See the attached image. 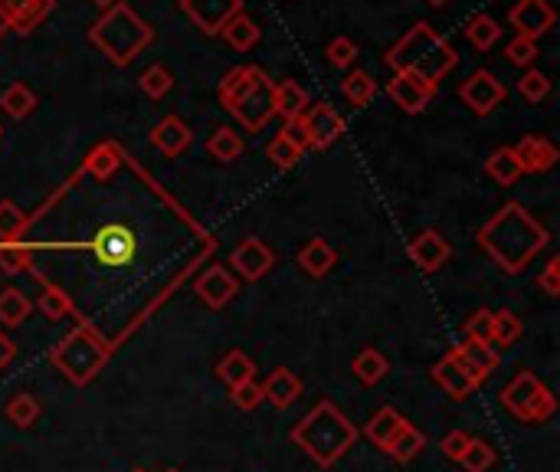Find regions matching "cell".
<instances>
[{
    "label": "cell",
    "mask_w": 560,
    "mask_h": 472,
    "mask_svg": "<svg viewBox=\"0 0 560 472\" xmlns=\"http://www.w3.org/2000/svg\"><path fill=\"white\" fill-rule=\"evenodd\" d=\"M479 246L505 273H521L547 246V230L521 204H505L479 230Z\"/></svg>",
    "instance_id": "cell-1"
},
{
    "label": "cell",
    "mask_w": 560,
    "mask_h": 472,
    "mask_svg": "<svg viewBox=\"0 0 560 472\" xmlns=\"http://www.w3.org/2000/svg\"><path fill=\"white\" fill-rule=\"evenodd\" d=\"M289 436L299 450H305V456L312 459V463H318L321 469H331L357 443L361 430H357L331 400H318V404L295 423Z\"/></svg>",
    "instance_id": "cell-2"
},
{
    "label": "cell",
    "mask_w": 560,
    "mask_h": 472,
    "mask_svg": "<svg viewBox=\"0 0 560 472\" xmlns=\"http://www.w3.org/2000/svg\"><path fill=\"white\" fill-rule=\"evenodd\" d=\"M387 63L397 69V73H413L423 82H430V86H439V79L456 66V53H452V46L439 37V33L426 27V23H416L407 37L387 53Z\"/></svg>",
    "instance_id": "cell-3"
},
{
    "label": "cell",
    "mask_w": 560,
    "mask_h": 472,
    "mask_svg": "<svg viewBox=\"0 0 560 472\" xmlns=\"http://www.w3.org/2000/svg\"><path fill=\"white\" fill-rule=\"evenodd\" d=\"M109 354H112L109 341L95 332L92 325L79 322L73 332H69L50 351V361H53V368L63 374L69 384L86 387L89 381H95V377H99V371L105 368V361H109Z\"/></svg>",
    "instance_id": "cell-4"
},
{
    "label": "cell",
    "mask_w": 560,
    "mask_h": 472,
    "mask_svg": "<svg viewBox=\"0 0 560 472\" xmlns=\"http://www.w3.org/2000/svg\"><path fill=\"white\" fill-rule=\"evenodd\" d=\"M89 40L118 66H128L145 46L151 43V27L135 10L125 4H115L109 14L99 17V23L89 30Z\"/></svg>",
    "instance_id": "cell-5"
},
{
    "label": "cell",
    "mask_w": 560,
    "mask_h": 472,
    "mask_svg": "<svg viewBox=\"0 0 560 472\" xmlns=\"http://www.w3.org/2000/svg\"><path fill=\"white\" fill-rule=\"evenodd\" d=\"M502 407L521 423H544L554 417L557 400L538 374L521 371L502 387Z\"/></svg>",
    "instance_id": "cell-6"
},
{
    "label": "cell",
    "mask_w": 560,
    "mask_h": 472,
    "mask_svg": "<svg viewBox=\"0 0 560 472\" xmlns=\"http://www.w3.org/2000/svg\"><path fill=\"white\" fill-rule=\"evenodd\" d=\"M92 253L102 266H128L138 253V236L125 223H109L92 236Z\"/></svg>",
    "instance_id": "cell-7"
},
{
    "label": "cell",
    "mask_w": 560,
    "mask_h": 472,
    "mask_svg": "<svg viewBox=\"0 0 560 472\" xmlns=\"http://www.w3.org/2000/svg\"><path fill=\"white\" fill-rule=\"evenodd\" d=\"M233 115L240 118V125H246V132H262L269 118L276 115V102H272V82L262 76L256 86L233 105Z\"/></svg>",
    "instance_id": "cell-8"
},
{
    "label": "cell",
    "mask_w": 560,
    "mask_h": 472,
    "mask_svg": "<svg viewBox=\"0 0 560 472\" xmlns=\"http://www.w3.org/2000/svg\"><path fill=\"white\" fill-rule=\"evenodd\" d=\"M230 266H233V273L243 276L246 282H259L272 266H276V253H272L259 236H246V240L230 253Z\"/></svg>",
    "instance_id": "cell-9"
},
{
    "label": "cell",
    "mask_w": 560,
    "mask_h": 472,
    "mask_svg": "<svg viewBox=\"0 0 560 472\" xmlns=\"http://www.w3.org/2000/svg\"><path fill=\"white\" fill-rule=\"evenodd\" d=\"M459 96H462V102H466L475 115H488V112H495L498 105H502L505 86L492 73H488V69H479V73H472L466 82H462Z\"/></svg>",
    "instance_id": "cell-10"
},
{
    "label": "cell",
    "mask_w": 560,
    "mask_h": 472,
    "mask_svg": "<svg viewBox=\"0 0 560 472\" xmlns=\"http://www.w3.org/2000/svg\"><path fill=\"white\" fill-rule=\"evenodd\" d=\"M452 358L459 361V368L469 374V381L479 387V384H485L488 377H492V371L498 368V354H495V348L492 345H482V341H459L456 348L449 351Z\"/></svg>",
    "instance_id": "cell-11"
},
{
    "label": "cell",
    "mask_w": 560,
    "mask_h": 472,
    "mask_svg": "<svg viewBox=\"0 0 560 472\" xmlns=\"http://www.w3.org/2000/svg\"><path fill=\"white\" fill-rule=\"evenodd\" d=\"M508 20H511V27L518 30V37L538 40V37H544V33L554 27L557 14H554V7L547 4V0H518Z\"/></svg>",
    "instance_id": "cell-12"
},
{
    "label": "cell",
    "mask_w": 560,
    "mask_h": 472,
    "mask_svg": "<svg viewBox=\"0 0 560 472\" xmlns=\"http://www.w3.org/2000/svg\"><path fill=\"white\" fill-rule=\"evenodd\" d=\"M302 125L308 132V141H312V148H328L331 141H338L341 132H344V118L331 109L328 102L308 105L305 115H302Z\"/></svg>",
    "instance_id": "cell-13"
},
{
    "label": "cell",
    "mask_w": 560,
    "mask_h": 472,
    "mask_svg": "<svg viewBox=\"0 0 560 472\" xmlns=\"http://www.w3.org/2000/svg\"><path fill=\"white\" fill-rule=\"evenodd\" d=\"M390 99L400 105L403 112H410V115H420L426 105L433 102L436 96V86H430V82H423L420 76H413V73H397L390 79Z\"/></svg>",
    "instance_id": "cell-14"
},
{
    "label": "cell",
    "mask_w": 560,
    "mask_h": 472,
    "mask_svg": "<svg viewBox=\"0 0 560 472\" xmlns=\"http://www.w3.org/2000/svg\"><path fill=\"white\" fill-rule=\"evenodd\" d=\"M181 7L204 33H220L226 20L240 14V0H181Z\"/></svg>",
    "instance_id": "cell-15"
},
{
    "label": "cell",
    "mask_w": 560,
    "mask_h": 472,
    "mask_svg": "<svg viewBox=\"0 0 560 472\" xmlns=\"http://www.w3.org/2000/svg\"><path fill=\"white\" fill-rule=\"evenodd\" d=\"M194 292L210 305V309H223V305H230L236 299V292H240V282H236V276L230 273V269L210 266L207 273L194 282Z\"/></svg>",
    "instance_id": "cell-16"
},
{
    "label": "cell",
    "mask_w": 560,
    "mask_h": 472,
    "mask_svg": "<svg viewBox=\"0 0 560 472\" xmlns=\"http://www.w3.org/2000/svg\"><path fill=\"white\" fill-rule=\"evenodd\" d=\"M407 427H410V420L403 417V413H397L393 407H380V410L374 413V417L364 423V436L377 446V450L390 453L393 443L400 440L403 430H407Z\"/></svg>",
    "instance_id": "cell-17"
},
{
    "label": "cell",
    "mask_w": 560,
    "mask_h": 472,
    "mask_svg": "<svg viewBox=\"0 0 560 472\" xmlns=\"http://www.w3.org/2000/svg\"><path fill=\"white\" fill-rule=\"evenodd\" d=\"M511 151H515V158H518V164H521L524 174H544V171H551L554 164H557V158H560L551 141L538 138V135L521 138Z\"/></svg>",
    "instance_id": "cell-18"
},
{
    "label": "cell",
    "mask_w": 560,
    "mask_h": 472,
    "mask_svg": "<svg viewBox=\"0 0 560 472\" xmlns=\"http://www.w3.org/2000/svg\"><path fill=\"white\" fill-rule=\"evenodd\" d=\"M449 253H452V246L443 240V233H436V230H426L410 243V259L423 269V273H436V269L449 259Z\"/></svg>",
    "instance_id": "cell-19"
},
{
    "label": "cell",
    "mask_w": 560,
    "mask_h": 472,
    "mask_svg": "<svg viewBox=\"0 0 560 472\" xmlns=\"http://www.w3.org/2000/svg\"><path fill=\"white\" fill-rule=\"evenodd\" d=\"M259 387H262V400H269L276 410H289L302 397V381L289 368H276Z\"/></svg>",
    "instance_id": "cell-20"
},
{
    "label": "cell",
    "mask_w": 560,
    "mask_h": 472,
    "mask_svg": "<svg viewBox=\"0 0 560 472\" xmlns=\"http://www.w3.org/2000/svg\"><path fill=\"white\" fill-rule=\"evenodd\" d=\"M190 128L187 122H181L177 115H168V118H161L158 125H154V132H151V145L161 151V155H168V158H177V155H184L187 145H190Z\"/></svg>",
    "instance_id": "cell-21"
},
{
    "label": "cell",
    "mask_w": 560,
    "mask_h": 472,
    "mask_svg": "<svg viewBox=\"0 0 560 472\" xmlns=\"http://www.w3.org/2000/svg\"><path fill=\"white\" fill-rule=\"evenodd\" d=\"M433 381L443 387L446 397H452V400H466L475 391V384L469 381V374L459 368V361L452 358V354H446V358H439L433 364Z\"/></svg>",
    "instance_id": "cell-22"
},
{
    "label": "cell",
    "mask_w": 560,
    "mask_h": 472,
    "mask_svg": "<svg viewBox=\"0 0 560 472\" xmlns=\"http://www.w3.org/2000/svg\"><path fill=\"white\" fill-rule=\"evenodd\" d=\"M295 259H299V266L312 279H325L331 269H335L338 253H335V246H331V243H325L321 236H315V240H308L302 250L295 253Z\"/></svg>",
    "instance_id": "cell-23"
},
{
    "label": "cell",
    "mask_w": 560,
    "mask_h": 472,
    "mask_svg": "<svg viewBox=\"0 0 560 472\" xmlns=\"http://www.w3.org/2000/svg\"><path fill=\"white\" fill-rule=\"evenodd\" d=\"M262 76H266V73H262L259 66H236V69H230V73L220 79V102L233 112V105L240 102Z\"/></svg>",
    "instance_id": "cell-24"
},
{
    "label": "cell",
    "mask_w": 560,
    "mask_h": 472,
    "mask_svg": "<svg viewBox=\"0 0 560 472\" xmlns=\"http://www.w3.org/2000/svg\"><path fill=\"white\" fill-rule=\"evenodd\" d=\"M272 102H276V115H282L285 122H289V118H302L308 105H312V102H308V96H305V89L299 86V82H292V79L272 86Z\"/></svg>",
    "instance_id": "cell-25"
},
{
    "label": "cell",
    "mask_w": 560,
    "mask_h": 472,
    "mask_svg": "<svg viewBox=\"0 0 560 472\" xmlns=\"http://www.w3.org/2000/svg\"><path fill=\"white\" fill-rule=\"evenodd\" d=\"M223 40L230 43L236 53L253 50V46L259 43V27H256V20L246 17L243 10H240V14H233L230 20L223 23Z\"/></svg>",
    "instance_id": "cell-26"
},
{
    "label": "cell",
    "mask_w": 560,
    "mask_h": 472,
    "mask_svg": "<svg viewBox=\"0 0 560 472\" xmlns=\"http://www.w3.org/2000/svg\"><path fill=\"white\" fill-rule=\"evenodd\" d=\"M253 374H256V364H253V358H249L246 351H240V348H233L230 354H226V358L217 364V377L220 381L230 387L236 384H243V381H253Z\"/></svg>",
    "instance_id": "cell-27"
},
{
    "label": "cell",
    "mask_w": 560,
    "mask_h": 472,
    "mask_svg": "<svg viewBox=\"0 0 560 472\" xmlns=\"http://www.w3.org/2000/svg\"><path fill=\"white\" fill-rule=\"evenodd\" d=\"M122 168V148L112 145V141H102V145H95L86 158V171L92 177H99V181H109V177Z\"/></svg>",
    "instance_id": "cell-28"
},
{
    "label": "cell",
    "mask_w": 560,
    "mask_h": 472,
    "mask_svg": "<svg viewBox=\"0 0 560 472\" xmlns=\"http://www.w3.org/2000/svg\"><path fill=\"white\" fill-rule=\"evenodd\" d=\"M485 171H488V177H492V181H495L498 187L518 184V177L524 174L521 164H518V158H515V151H511V148L492 151V158L485 161Z\"/></svg>",
    "instance_id": "cell-29"
},
{
    "label": "cell",
    "mask_w": 560,
    "mask_h": 472,
    "mask_svg": "<svg viewBox=\"0 0 560 472\" xmlns=\"http://www.w3.org/2000/svg\"><path fill=\"white\" fill-rule=\"evenodd\" d=\"M351 371L357 374V381H361V384H380L390 374V361L377 348H364L354 358Z\"/></svg>",
    "instance_id": "cell-30"
},
{
    "label": "cell",
    "mask_w": 560,
    "mask_h": 472,
    "mask_svg": "<svg viewBox=\"0 0 560 472\" xmlns=\"http://www.w3.org/2000/svg\"><path fill=\"white\" fill-rule=\"evenodd\" d=\"M30 312H33V302L20 289H4V292H0V325L17 328V325L27 322Z\"/></svg>",
    "instance_id": "cell-31"
},
{
    "label": "cell",
    "mask_w": 560,
    "mask_h": 472,
    "mask_svg": "<svg viewBox=\"0 0 560 472\" xmlns=\"http://www.w3.org/2000/svg\"><path fill=\"white\" fill-rule=\"evenodd\" d=\"M521 335H524V322L515 312H511V309L492 312V345L511 348V345H518Z\"/></svg>",
    "instance_id": "cell-32"
},
{
    "label": "cell",
    "mask_w": 560,
    "mask_h": 472,
    "mask_svg": "<svg viewBox=\"0 0 560 472\" xmlns=\"http://www.w3.org/2000/svg\"><path fill=\"white\" fill-rule=\"evenodd\" d=\"M459 466L466 472H488L495 466V446L482 440V436H469L466 450L459 456Z\"/></svg>",
    "instance_id": "cell-33"
},
{
    "label": "cell",
    "mask_w": 560,
    "mask_h": 472,
    "mask_svg": "<svg viewBox=\"0 0 560 472\" xmlns=\"http://www.w3.org/2000/svg\"><path fill=\"white\" fill-rule=\"evenodd\" d=\"M0 109H4L10 118H27L33 109H37V96H33V89L27 82H14V86L4 89V96H0Z\"/></svg>",
    "instance_id": "cell-34"
},
{
    "label": "cell",
    "mask_w": 560,
    "mask_h": 472,
    "mask_svg": "<svg viewBox=\"0 0 560 472\" xmlns=\"http://www.w3.org/2000/svg\"><path fill=\"white\" fill-rule=\"evenodd\" d=\"M207 151L210 158H217L220 164H230L243 155V138L233 132V128H217L210 138H207Z\"/></svg>",
    "instance_id": "cell-35"
},
{
    "label": "cell",
    "mask_w": 560,
    "mask_h": 472,
    "mask_svg": "<svg viewBox=\"0 0 560 472\" xmlns=\"http://www.w3.org/2000/svg\"><path fill=\"white\" fill-rule=\"evenodd\" d=\"M341 92H344V99H348L351 105H367L374 99V92H377V82L371 79V73H364V69H354V73L341 82Z\"/></svg>",
    "instance_id": "cell-36"
},
{
    "label": "cell",
    "mask_w": 560,
    "mask_h": 472,
    "mask_svg": "<svg viewBox=\"0 0 560 472\" xmlns=\"http://www.w3.org/2000/svg\"><path fill=\"white\" fill-rule=\"evenodd\" d=\"M4 413H7V420L14 423V427L27 430V427H33V423L40 420L43 407H40V400H37V397H30V394H17V397L7 404Z\"/></svg>",
    "instance_id": "cell-37"
},
{
    "label": "cell",
    "mask_w": 560,
    "mask_h": 472,
    "mask_svg": "<svg viewBox=\"0 0 560 472\" xmlns=\"http://www.w3.org/2000/svg\"><path fill=\"white\" fill-rule=\"evenodd\" d=\"M466 37L469 43L475 46V50H492V46L498 43V37H502V27L488 17V14H479V17H472L469 20V27H466Z\"/></svg>",
    "instance_id": "cell-38"
},
{
    "label": "cell",
    "mask_w": 560,
    "mask_h": 472,
    "mask_svg": "<svg viewBox=\"0 0 560 472\" xmlns=\"http://www.w3.org/2000/svg\"><path fill=\"white\" fill-rule=\"evenodd\" d=\"M0 269H4L7 276L33 273V250L23 243H4L0 246Z\"/></svg>",
    "instance_id": "cell-39"
},
{
    "label": "cell",
    "mask_w": 560,
    "mask_h": 472,
    "mask_svg": "<svg viewBox=\"0 0 560 472\" xmlns=\"http://www.w3.org/2000/svg\"><path fill=\"white\" fill-rule=\"evenodd\" d=\"M37 305H40V312L50 318V322H63L66 315H76L73 299H69V295L59 289V286H46Z\"/></svg>",
    "instance_id": "cell-40"
},
{
    "label": "cell",
    "mask_w": 560,
    "mask_h": 472,
    "mask_svg": "<svg viewBox=\"0 0 560 472\" xmlns=\"http://www.w3.org/2000/svg\"><path fill=\"white\" fill-rule=\"evenodd\" d=\"M50 10H53V0H27L14 14V20H10V27L17 33H30L33 27H40V23L50 17Z\"/></svg>",
    "instance_id": "cell-41"
},
{
    "label": "cell",
    "mask_w": 560,
    "mask_h": 472,
    "mask_svg": "<svg viewBox=\"0 0 560 472\" xmlns=\"http://www.w3.org/2000/svg\"><path fill=\"white\" fill-rule=\"evenodd\" d=\"M27 227H30V217L17 204H10V200H0V240L17 243V236Z\"/></svg>",
    "instance_id": "cell-42"
},
{
    "label": "cell",
    "mask_w": 560,
    "mask_h": 472,
    "mask_svg": "<svg viewBox=\"0 0 560 472\" xmlns=\"http://www.w3.org/2000/svg\"><path fill=\"white\" fill-rule=\"evenodd\" d=\"M138 86H141V92H145V96L161 99V96H168V92L174 89V76H171L168 66H148L145 73H141Z\"/></svg>",
    "instance_id": "cell-43"
},
{
    "label": "cell",
    "mask_w": 560,
    "mask_h": 472,
    "mask_svg": "<svg viewBox=\"0 0 560 472\" xmlns=\"http://www.w3.org/2000/svg\"><path fill=\"white\" fill-rule=\"evenodd\" d=\"M423 446H426V436H423V430H416L413 423L407 430H403V436L397 443H393V450H390V456L397 459V463H410V459H416L423 453Z\"/></svg>",
    "instance_id": "cell-44"
},
{
    "label": "cell",
    "mask_w": 560,
    "mask_h": 472,
    "mask_svg": "<svg viewBox=\"0 0 560 472\" xmlns=\"http://www.w3.org/2000/svg\"><path fill=\"white\" fill-rule=\"evenodd\" d=\"M518 92L524 102H541L551 92V79H547L541 69H524V76L518 79Z\"/></svg>",
    "instance_id": "cell-45"
},
{
    "label": "cell",
    "mask_w": 560,
    "mask_h": 472,
    "mask_svg": "<svg viewBox=\"0 0 560 472\" xmlns=\"http://www.w3.org/2000/svg\"><path fill=\"white\" fill-rule=\"evenodd\" d=\"M266 158H269V164L272 168H279V171H289V168H295V164H299V151H295L289 141H282L279 135L269 141L266 145Z\"/></svg>",
    "instance_id": "cell-46"
},
{
    "label": "cell",
    "mask_w": 560,
    "mask_h": 472,
    "mask_svg": "<svg viewBox=\"0 0 560 472\" xmlns=\"http://www.w3.org/2000/svg\"><path fill=\"white\" fill-rule=\"evenodd\" d=\"M462 332H466L469 341H482V345H492V312L488 309H475L466 325H462Z\"/></svg>",
    "instance_id": "cell-47"
},
{
    "label": "cell",
    "mask_w": 560,
    "mask_h": 472,
    "mask_svg": "<svg viewBox=\"0 0 560 472\" xmlns=\"http://www.w3.org/2000/svg\"><path fill=\"white\" fill-rule=\"evenodd\" d=\"M538 40H528V37H515L508 43V50H505V56H508V63H515V66H521V69H531L534 66V59H538Z\"/></svg>",
    "instance_id": "cell-48"
},
{
    "label": "cell",
    "mask_w": 560,
    "mask_h": 472,
    "mask_svg": "<svg viewBox=\"0 0 560 472\" xmlns=\"http://www.w3.org/2000/svg\"><path fill=\"white\" fill-rule=\"evenodd\" d=\"M328 59H331V66L348 69L357 59V43L351 37H335L328 43Z\"/></svg>",
    "instance_id": "cell-49"
},
{
    "label": "cell",
    "mask_w": 560,
    "mask_h": 472,
    "mask_svg": "<svg viewBox=\"0 0 560 472\" xmlns=\"http://www.w3.org/2000/svg\"><path fill=\"white\" fill-rule=\"evenodd\" d=\"M233 404L246 410V413H253L259 404H262V387L256 381H243V384H236L233 387Z\"/></svg>",
    "instance_id": "cell-50"
},
{
    "label": "cell",
    "mask_w": 560,
    "mask_h": 472,
    "mask_svg": "<svg viewBox=\"0 0 560 472\" xmlns=\"http://www.w3.org/2000/svg\"><path fill=\"white\" fill-rule=\"evenodd\" d=\"M279 138L289 141V145L299 151V155H305V151L312 148V141H308V132H305V125H302V118H289V122L282 125Z\"/></svg>",
    "instance_id": "cell-51"
},
{
    "label": "cell",
    "mask_w": 560,
    "mask_h": 472,
    "mask_svg": "<svg viewBox=\"0 0 560 472\" xmlns=\"http://www.w3.org/2000/svg\"><path fill=\"white\" fill-rule=\"evenodd\" d=\"M466 443H469V433L452 430V433L443 436V443H439V450H443V456L452 459V463H459V456H462V450H466Z\"/></svg>",
    "instance_id": "cell-52"
},
{
    "label": "cell",
    "mask_w": 560,
    "mask_h": 472,
    "mask_svg": "<svg viewBox=\"0 0 560 472\" xmlns=\"http://www.w3.org/2000/svg\"><path fill=\"white\" fill-rule=\"evenodd\" d=\"M538 286L551 295V299H557V295H560V256H554L551 263L544 266V273L538 276Z\"/></svg>",
    "instance_id": "cell-53"
},
{
    "label": "cell",
    "mask_w": 560,
    "mask_h": 472,
    "mask_svg": "<svg viewBox=\"0 0 560 472\" xmlns=\"http://www.w3.org/2000/svg\"><path fill=\"white\" fill-rule=\"evenodd\" d=\"M14 358H17V345H14V341H10L7 332H0V371H4Z\"/></svg>",
    "instance_id": "cell-54"
},
{
    "label": "cell",
    "mask_w": 560,
    "mask_h": 472,
    "mask_svg": "<svg viewBox=\"0 0 560 472\" xmlns=\"http://www.w3.org/2000/svg\"><path fill=\"white\" fill-rule=\"evenodd\" d=\"M95 4H102V7H115V4H122V0H95Z\"/></svg>",
    "instance_id": "cell-55"
},
{
    "label": "cell",
    "mask_w": 560,
    "mask_h": 472,
    "mask_svg": "<svg viewBox=\"0 0 560 472\" xmlns=\"http://www.w3.org/2000/svg\"><path fill=\"white\" fill-rule=\"evenodd\" d=\"M433 7H443V4H449V0H430Z\"/></svg>",
    "instance_id": "cell-56"
},
{
    "label": "cell",
    "mask_w": 560,
    "mask_h": 472,
    "mask_svg": "<svg viewBox=\"0 0 560 472\" xmlns=\"http://www.w3.org/2000/svg\"><path fill=\"white\" fill-rule=\"evenodd\" d=\"M131 472H145V469H131Z\"/></svg>",
    "instance_id": "cell-57"
},
{
    "label": "cell",
    "mask_w": 560,
    "mask_h": 472,
    "mask_svg": "<svg viewBox=\"0 0 560 472\" xmlns=\"http://www.w3.org/2000/svg\"><path fill=\"white\" fill-rule=\"evenodd\" d=\"M168 472H181V469H168Z\"/></svg>",
    "instance_id": "cell-58"
}]
</instances>
